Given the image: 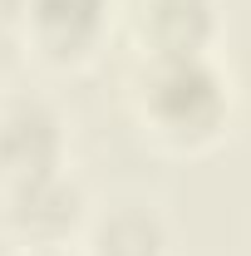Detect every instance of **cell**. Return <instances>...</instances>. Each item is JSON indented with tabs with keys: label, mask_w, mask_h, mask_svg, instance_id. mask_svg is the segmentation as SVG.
Here are the masks:
<instances>
[{
	"label": "cell",
	"mask_w": 251,
	"mask_h": 256,
	"mask_svg": "<svg viewBox=\"0 0 251 256\" xmlns=\"http://www.w3.org/2000/svg\"><path fill=\"white\" fill-rule=\"evenodd\" d=\"M128 98L143 133L172 153H202L232 124V79L217 69L212 54L138 60Z\"/></svg>",
	"instance_id": "1"
},
{
	"label": "cell",
	"mask_w": 251,
	"mask_h": 256,
	"mask_svg": "<svg viewBox=\"0 0 251 256\" xmlns=\"http://www.w3.org/2000/svg\"><path fill=\"white\" fill-rule=\"evenodd\" d=\"M44 256H64V252H44Z\"/></svg>",
	"instance_id": "8"
},
{
	"label": "cell",
	"mask_w": 251,
	"mask_h": 256,
	"mask_svg": "<svg viewBox=\"0 0 251 256\" xmlns=\"http://www.w3.org/2000/svg\"><path fill=\"white\" fill-rule=\"evenodd\" d=\"M133 34H138V60L212 54L222 34L217 0H138Z\"/></svg>",
	"instance_id": "5"
},
{
	"label": "cell",
	"mask_w": 251,
	"mask_h": 256,
	"mask_svg": "<svg viewBox=\"0 0 251 256\" xmlns=\"http://www.w3.org/2000/svg\"><path fill=\"white\" fill-rule=\"evenodd\" d=\"M69 158V128L64 114L40 94L0 98V182L60 172Z\"/></svg>",
	"instance_id": "3"
},
{
	"label": "cell",
	"mask_w": 251,
	"mask_h": 256,
	"mask_svg": "<svg viewBox=\"0 0 251 256\" xmlns=\"http://www.w3.org/2000/svg\"><path fill=\"white\" fill-rule=\"evenodd\" d=\"M84 256H168L172 236L153 202H114L104 212H89L79 232Z\"/></svg>",
	"instance_id": "6"
},
{
	"label": "cell",
	"mask_w": 251,
	"mask_h": 256,
	"mask_svg": "<svg viewBox=\"0 0 251 256\" xmlns=\"http://www.w3.org/2000/svg\"><path fill=\"white\" fill-rule=\"evenodd\" d=\"M114 0H30L15 30L30 40L44 64H84L94 60L98 40L108 34Z\"/></svg>",
	"instance_id": "4"
},
{
	"label": "cell",
	"mask_w": 251,
	"mask_h": 256,
	"mask_svg": "<svg viewBox=\"0 0 251 256\" xmlns=\"http://www.w3.org/2000/svg\"><path fill=\"white\" fill-rule=\"evenodd\" d=\"M84 222H89V197L69 178V168L0 182V232L25 256L64 252L69 242H79Z\"/></svg>",
	"instance_id": "2"
},
{
	"label": "cell",
	"mask_w": 251,
	"mask_h": 256,
	"mask_svg": "<svg viewBox=\"0 0 251 256\" xmlns=\"http://www.w3.org/2000/svg\"><path fill=\"white\" fill-rule=\"evenodd\" d=\"M25 5H30V0H0V20H5V25H20Z\"/></svg>",
	"instance_id": "7"
}]
</instances>
